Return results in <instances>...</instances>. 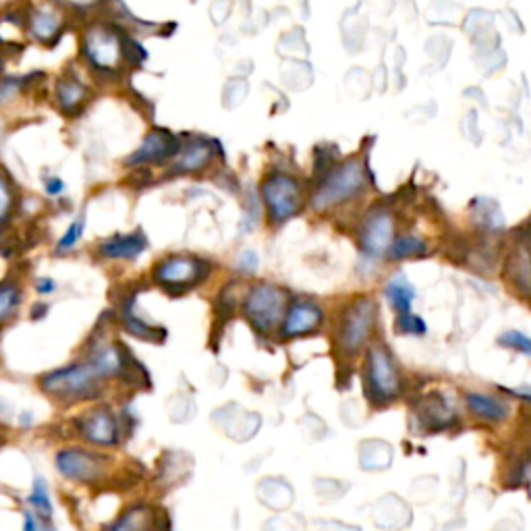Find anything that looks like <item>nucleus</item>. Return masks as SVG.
Masks as SVG:
<instances>
[{
    "instance_id": "6",
    "label": "nucleus",
    "mask_w": 531,
    "mask_h": 531,
    "mask_svg": "<svg viewBox=\"0 0 531 531\" xmlns=\"http://www.w3.org/2000/svg\"><path fill=\"white\" fill-rule=\"evenodd\" d=\"M368 390L371 401L389 403L395 401L401 392V376L392 363L389 351L374 347L368 353Z\"/></svg>"
},
{
    "instance_id": "24",
    "label": "nucleus",
    "mask_w": 531,
    "mask_h": 531,
    "mask_svg": "<svg viewBox=\"0 0 531 531\" xmlns=\"http://www.w3.org/2000/svg\"><path fill=\"white\" fill-rule=\"evenodd\" d=\"M390 255L395 260H403V258H417V255L426 253V245L424 241L413 239V237H403L398 239L397 243L390 245Z\"/></svg>"
},
{
    "instance_id": "2",
    "label": "nucleus",
    "mask_w": 531,
    "mask_h": 531,
    "mask_svg": "<svg viewBox=\"0 0 531 531\" xmlns=\"http://www.w3.org/2000/svg\"><path fill=\"white\" fill-rule=\"evenodd\" d=\"M40 389L60 403H79L100 398L105 390V378L92 362H78L40 378Z\"/></svg>"
},
{
    "instance_id": "30",
    "label": "nucleus",
    "mask_w": 531,
    "mask_h": 531,
    "mask_svg": "<svg viewBox=\"0 0 531 531\" xmlns=\"http://www.w3.org/2000/svg\"><path fill=\"white\" fill-rule=\"evenodd\" d=\"M23 531H57L50 526H40L38 517L32 513H25V523H23Z\"/></svg>"
},
{
    "instance_id": "29",
    "label": "nucleus",
    "mask_w": 531,
    "mask_h": 531,
    "mask_svg": "<svg viewBox=\"0 0 531 531\" xmlns=\"http://www.w3.org/2000/svg\"><path fill=\"white\" fill-rule=\"evenodd\" d=\"M19 89V79L11 78V79H3L0 81V100H9L11 96H15Z\"/></svg>"
},
{
    "instance_id": "20",
    "label": "nucleus",
    "mask_w": 531,
    "mask_h": 531,
    "mask_svg": "<svg viewBox=\"0 0 531 531\" xmlns=\"http://www.w3.org/2000/svg\"><path fill=\"white\" fill-rule=\"evenodd\" d=\"M386 298H389V301L392 303V307H395L397 312L407 314L411 309L413 299H416V291H413V287L407 280L395 279L389 282V287H386Z\"/></svg>"
},
{
    "instance_id": "11",
    "label": "nucleus",
    "mask_w": 531,
    "mask_h": 531,
    "mask_svg": "<svg viewBox=\"0 0 531 531\" xmlns=\"http://www.w3.org/2000/svg\"><path fill=\"white\" fill-rule=\"evenodd\" d=\"M264 197L268 202V208H270L272 218L277 220V223H282V220L291 218L299 212L301 193L298 183H295L291 177L277 175L268 179V183L264 185Z\"/></svg>"
},
{
    "instance_id": "9",
    "label": "nucleus",
    "mask_w": 531,
    "mask_h": 531,
    "mask_svg": "<svg viewBox=\"0 0 531 531\" xmlns=\"http://www.w3.org/2000/svg\"><path fill=\"white\" fill-rule=\"evenodd\" d=\"M75 426H78L81 438L89 444L110 448L121 443L119 417L108 407H96V409L86 411Z\"/></svg>"
},
{
    "instance_id": "31",
    "label": "nucleus",
    "mask_w": 531,
    "mask_h": 531,
    "mask_svg": "<svg viewBox=\"0 0 531 531\" xmlns=\"http://www.w3.org/2000/svg\"><path fill=\"white\" fill-rule=\"evenodd\" d=\"M65 191V183L59 177L46 179V193L48 196H60Z\"/></svg>"
},
{
    "instance_id": "21",
    "label": "nucleus",
    "mask_w": 531,
    "mask_h": 531,
    "mask_svg": "<svg viewBox=\"0 0 531 531\" xmlns=\"http://www.w3.org/2000/svg\"><path fill=\"white\" fill-rule=\"evenodd\" d=\"M27 502H30V507L33 508V515H36L38 519H44V521L50 519L52 502H50V494H48L46 480H42V478L33 480L32 494H30V499H27Z\"/></svg>"
},
{
    "instance_id": "7",
    "label": "nucleus",
    "mask_w": 531,
    "mask_h": 531,
    "mask_svg": "<svg viewBox=\"0 0 531 531\" xmlns=\"http://www.w3.org/2000/svg\"><path fill=\"white\" fill-rule=\"evenodd\" d=\"M376 318V303L370 299H360L353 306L347 307L343 314L339 326V347L344 355H355L362 349V344L370 336V330L374 326Z\"/></svg>"
},
{
    "instance_id": "25",
    "label": "nucleus",
    "mask_w": 531,
    "mask_h": 531,
    "mask_svg": "<svg viewBox=\"0 0 531 531\" xmlns=\"http://www.w3.org/2000/svg\"><path fill=\"white\" fill-rule=\"evenodd\" d=\"M84 231H86V218H78L75 223H71L67 233L60 237V241L57 243V252L63 253V252H71L75 245L79 243V239L84 237Z\"/></svg>"
},
{
    "instance_id": "27",
    "label": "nucleus",
    "mask_w": 531,
    "mask_h": 531,
    "mask_svg": "<svg viewBox=\"0 0 531 531\" xmlns=\"http://www.w3.org/2000/svg\"><path fill=\"white\" fill-rule=\"evenodd\" d=\"M398 330L401 333H407V334H424L426 333V324L424 320H419L417 316L413 314H401V318H398Z\"/></svg>"
},
{
    "instance_id": "16",
    "label": "nucleus",
    "mask_w": 531,
    "mask_h": 531,
    "mask_svg": "<svg viewBox=\"0 0 531 531\" xmlns=\"http://www.w3.org/2000/svg\"><path fill=\"white\" fill-rule=\"evenodd\" d=\"M362 245L370 255H382L392 245V220L389 214H376L363 226Z\"/></svg>"
},
{
    "instance_id": "26",
    "label": "nucleus",
    "mask_w": 531,
    "mask_h": 531,
    "mask_svg": "<svg viewBox=\"0 0 531 531\" xmlns=\"http://www.w3.org/2000/svg\"><path fill=\"white\" fill-rule=\"evenodd\" d=\"M500 344H505V347H510V349L519 351V353H526L531 357V336L517 333V330H510V333L502 334Z\"/></svg>"
},
{
    "instance_id": "1",
    "label": "nucleus",
    "mask_w": 531,
    "mask_h": 531,
    "mask_svg": "<svg viewBox=\"0 0 531 531\" xmlns=\"http://www.w3.org/2000/svg\"><path fill=\"white\" fill-rule=\"evenodd\" d=\"M81 59L98 79L116 81L127 67L146 59L143 48L114 23H94L81 36Z\"/></svg>"
},
{
    "instance_id": "23",
    "label": "nucleus",
    "mask_w": 531,
    "mask_h": 531,
    "mask_svg": "<svg viewBox=\"0 0 531 531\" xmlns=\"http://www.w3.org/2000/svg\"><path fill=\"white\" fill-rule=\"evenodd\" d=\"M15 189H13L11 179L0 170V224L9 220L13 210H15Z\"/></svg>"
},
{
    "instance_id": "28",
    "label": "nucleus",
    "mask_w": 531,
    "mask_h": 531,
    "mask_svg": "<svg viewBox=\"0 0 531 531\" xmlns=\"http://www.w3.org/2000/svg\"><path fill=\"white\" fill-rule=\"evenodd\" d=\"M54 3L67 6V9L71 11H78V13H87L96 9V6H100L105 0H54Z\"/></svg>"
},
{
    "instance_id": "22",
    "label": "nucleus",
    "mask_w": 531,
    "mask_h": 531,
    "mask_svg": "<svg viewBox=\"0 0 531 531\" xmlns=\"http://www.w3.org/2000/svg\"><path fill=\"white\" fill-rule=\"evenodd\" d=\"M183 150V148H181ZM210 158V150L208 146H204V143L199 142H193L189 148L183 150L181 154V160L177 162V170L179 172H189V170H197L202 169L206 162H208Z\"/></svg>"
},
{
    "instance_id": "15",
    "label": "nucleus",
    "mask_w": 531,
    "mask_h": 531,
    "mask_svg": "<svg viewBox=\"0 0 531 531\" xmlns=\"http://www.w3.org/2000/svg\"><path fill=\"white\" fill-rule=\"evenodd\" d=\"M322 324V309L312 303H298L288 309V314L282 320V334L287 339L291 336H303L318 330Z\"/></svg>"
},
{
    "instance_id": "14",
    "label": "nucleus",
    "mask_w": 531,
    "mask_h": 531,
    "mask_svg": "<svg viewBox=\"0 0 531 531\" xmlns=\"http://www.w3.org/2000/svg\"><path fill=\"white\" fill-rule=\"evenodd\" d=\"M54 98H57L60 113L67 116H79L89 102V89L81 84L78 78L65 75V78H60L57 81V87H54Z\"/></svg>"
},
{
    "instance_id": "17",
    "label": "nucleus",
    "mask_w": 531,
    "mask_h": 531,
    "mask_svg": "<svg viewBox=\"0 0 531 531\" xmlns=\"http://www.w3.org/2000/svg\"><path fill=\"white\" fill-rule=\"evenodd\" d=\"M119 312H121L123 326H125L131 334L137 336V339H146V341H151V343H162L164 336H167L164 328L151 326V324H146L140 318V316L135 314L133 298H127L125 301H121Z\"/></svg>"
},
{
    "instance_id": "19",
    "label": "nucleus",
    "mask_w": 531,
    "mask_h": 531,
    "mask_svg": "<svg viewBox=\"0 0 531 531\" xmlns=\"http://www.w3.org/2000/svg\"><path fill=\"white\" fill-rule=\"evenodd\" d=\"M467 405L473 413H478L480 417L492 419V422H499V419L507 417V405L500 403L499 398L480 395V392H469L467 395Z\"/></svg>"
},
{
    "instance_id": "5",
    "label": "nucleus",
    "mask_w": 531,
    "mask_h": 531,
    "mask_svg": "<svg viewBox=\"0 0 531 531\" xmlns=\"http://www.w3.org/2000/svg\"><path fill=\"white\" fill-rule=\"evenodd\" d=\"M57 469L67 480L79 481V484H94L102 475L108 473L110 459L108 454H100L81 446H69L57 453Z\"/></svg>"
},
{
    "instance_id": "18",
    "label": "nucleus",
    "mask_w": 531,
    "mask_h": 531,
    "mask_svg": "<svg viewBox=\"0 0 531 531\" xmlns=\"http://www.w3.org/2000/svg\"><path fill=\"white\" fill-rule=\"evenodd\" d=\"M154 521V513H151L150 507L135 505L129 507L125 513H123L114 523H110L105 531H151Z\"/></svg>"
},
{
    "instance_id": "32",
    "label": "nucleus",
    "mask_w": 531,
    "mask_h": 531,
    "mask_svg": "<svg viewBox=\"0 0 531 531\" xmlns=\"http://www.w3.org/2000/svg\"><path fill=\"white\" fill-rule=\"evenodd\" d=\"M36 288H38L40 295H50V293H54V288H57V285H54L52 279L46 277V279H40L36 282Z\"/></svg>"
},
{
    "instance_id": "4",
    "label": "nucleus",
    "mask_w": 531,
    "mask_h": 531,
    "mask_svg": "<svg viewBox=\"0 0 531 531\" xmlns=\"http://www.w3.org/2000/svg\"><path fill=\"white\" fill-rule=\"evenodd\" d=\"M243 314L258 333L270 334L279 324H282L285 293L272 285L255 287L243 303Z\"/></svg>"
},
{
    "instance_id": "10",
    "label": "nucleus",
    "mask_w": 531,
    "mask_h": 531,
    "mask_svg": "<svg viewBox=\"0 0 531 531\" xmlns=\"http://www.w3.org/2000/svg\"><path fill=\"white\" fill-rule=\"evenodd\" d=\"M181 151V143L167 129H154L143 137L142 146L127 156L125 167H146V164H162Z\"/></svg>"
},
{
    "instance_id": "3",
    "label": "nucleus",
    "mask_w": 531,
    "mask_h": 531,
    "mask_svg": "<svg viewBox=\"0 0 531 531\" xmlns=\"http://www.w3.org/2000/svg\"><path fill=\"white\" fill-rule=\"evenodd\" d=\"M206 274H208V266L202 260L189 258V255H172L154 266L151 279L169 293H185L191 287L199 285Z\"/></svg>"
},
{
    "instance_id": "33",
    "label": "nucleus",
    "mask_w": 531,
    "mask_h": 531,
    "mask_svg": "<svg viewBox=\"0 0 531 531\" xmlns=\"http://www.w3.org/2000/svg\"><path fill=\"white\" fill-rule=\"evenodd\" d=\"M5 46H3V40H0V73H3V65H5Z\"/></svg>"
},
{
    "instance_id": "13",
    "label": "nucleus",
    "mask_w": 531,
    "mask_h": 531,
    "mask_svg": "<svg viewBox=\"0 0 531 531\" xmlns=\"http://www.w3.org/2000/svg\"><path fill=\"white\" fill-rule=\"evenodd\" d=\"M30 27L32 36L36 38L40 44L52 48L59 42L60 36H63L65 22L50 5H42L30 15Z\"/></svg>"
},
{
    "instance_id": "12",
    "label": "nucleus",
    "mask_w": 531,
    "mask_h": 531,
    "mask_svg": "<svg viewBox=\"0 0 531 531\" xmlns=\"http://www.w3.org/2000/svg\"><path fill=\"white\" fill-rule=\"evenodd\" d=\"M148 250V239L142 229L133 233H116L98 245V253L106 260H135Z\"/></svg>"
},
{
    "instance_id": "8",
    "label": "nucleus",
    "mask_w": 531,
    "mask_h": 531,
    "mask_svg": "<svg viewBox=\"0 0 531 531\" xmlns=\"http://www.w3.org/2000/svg\"><path fill=\"white\" fill-rule=\"evenodd\" d=\"M363 188V169L360 162H349L343 169L333 172L322 185L320 191L316 193L314 206L318 210L328 208V206L344 202V199L353 197L357 191Z\"/></svg>"
}]
</instances>
